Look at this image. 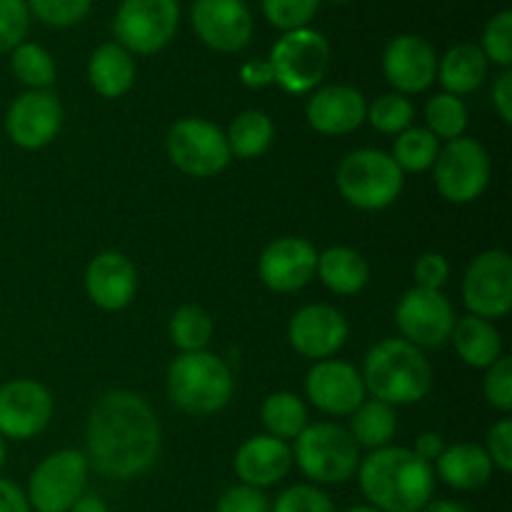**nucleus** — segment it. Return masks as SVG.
Here are the masks:
<instances>
[{
  "mask_svg": "<svg viewBox=\"0 0 512 512\" xmlns=\"http://www.w3.org/2000/svg\"><path fill=\"white\" fill-rule=\"evenodd\" d=\"M415 288H425V290H440L445 283H448L450 275V265L445 260V255L440 253H423L418 260H415Z\"/></svg>",
  "mask_w": 512,
  "mask_h": 512,
  "instance_id": "nucleus-44",
  "label": "nucleus"
},
{
  "mask_svg": "<svg viewBox=\"0 0 512 512\" xmlns=\"http://www.w3.org/2000/svg\"><path fill=\"white\" fill-rule=\"evenodd\" d=\"M438 78L443 83L445 93L465 95L473 93L488 78V58L478 45H455L445 53V58L438 65Z\"/></svg>",
  "mask_w": 512,
  "mask_h": 512,
  "instance_id": "nucleus-28",
  "label": "nucleus"
},
{
  "mask_svg": "<svg viewBox=\"0 0 512 512\" xmlns=\"http://www.w3.org/2000/svg\"><path fill=\"white\" fill-rule=\"evenodd\" d=\"M433 173L435 188L445 200L455 205L473 203L490 183V155L478 140L463 135L440 148Z\"/></svg>",
  "mask_w": 512,
  "mask_h": 512,
  "instance_id": "nucleus-10",
  "label": "nucleus"
},
{
  "mask_svg": "<svg viewBox=\"0 0 512 512\" xmlns=\"http://www.w3.org/2000/svg\"><path fill=\"white\" fill-rule=\"evenodd\" d=\"M0 512H30L28 495L13 480L0 478Z\"/></svg>",
  "mask_w": 512,
  "mask_h": 512,
  "instance_id": "nucleus-47",
  "label": "nucleus"
},
{
  "mask_svg": "<svg viewBox=\"0 0 512 512\" xmlns=\"http://www.w3.org/2000/svg\"><path fill=\"white\" fill-rule=\"evenodd\" d=\"M193 28L208 48L238 53L253 38V15L245 0H195Z\"/></svg>",
  "mask_w": 512,
  "mask_h": 512,
  "instance_id": "nucleus-16",
  "label": "nucleus"
},
{
  "mask_svg": "<svg viewBox=\"0 0 512 512\" xmlns=\"http://www.w3.org/2000/svg\"><path fill=\"white\" fill-rule=\"evenodd\" d=\"M3 463H5V440L0 438V468H3Z\"/></svg>",
  "mask_w": 512,
  "mask_h": 512,
  "instance_id": "nucleus-53",
  "label": "nucleus"
},
{
  "mask_svg": "<svg viewBox=\"0 0 512 512\" xmlns=\"http://www.w3.org/2000/svg\"><path fill=\"white\" fill-rule=\"evenodd\" d=\"M395 430H398V418H395L393 405L383 403V400H363L358 405V410L350 418V430L353 440L358 443V448L378 450L390 445Z\"/></svg>",
  "mask_w": 512,
  "mask_h": 512,
  "instance_id": "nucleus-29",
  "label": "nucleus"
},
{
  "mask_svg": "<svg viewBox=\"0 0 512 512\" xmlns=\"http://www.w3.org/2000/svg\"><path fill=\"white\" fill-rule=\"evenodd\" d=\"M275 138V125L268 118V113L263 110H243L238 118L230 123L228 135V148L230 155L235 158H260L263 153H268V148L273 145Z\"/></svg>",
  "mask_w": 512,
  "mask_h": 512,
  "instance_id": "nucleus-30",
  "label": "nucleus"
},
{
  "mask_svg": "<svg viewBox=\"0 0 512 512\" xmlns=\"http://www.w3.org/2000/svg\"><path fill=\"white\" fill-rule=\"evenodd\" d=\"M443 450H445V443L438 433H423L418 440H415L413 453L418 455L420 460H425L428 465H433L435 460L440 458V453H443Z\"/></svg>",
  "mask_w": 512,
  "mask_h": 512,
  "instance_id": "nucleus-49",
  "label": "nucleus"
},
{
  "mask_svg": "<svg viewBox=\"0 0 512 512\" xmlns=\"http://www.w3.org/2000/svg\"><path fill=\"white\" fill-rule=\"evenodd\" d=\"M425 123L438 140L463 138L468 128V108L458 95L438 93L425 105Z\"/></svg>",
  "mask_w": 512,
  "mask_h": 512,
  "instance_id": "nucleus-35",
  "label": "nucleus"
},
{
  "mask_svg": "<svg viewBox=\"0 0 512 512\" xmlns=\"http://www.w3.org/2000/svg\"><path fill=\"white\" fill-rule=\"evenodd\" d=\"M413 118L415 105L400 93L380 95L378 100H373V105H368V113H365V120L385 135H400L413 125Z\"/></svg>",
  "mask_w": 512,
  "mask_h": 512,
  "instance_id": "nucleus-36",
  "label": "nucleus"
},
{
  "mask_svg": "<svg viewBox=\"0 0 512 512\" xmlns=\"http://www.w3.org/2000/svg\"><path fill=\"white\" fill-rule=\"evenodd\" d=\"M88 458L78 450H58L35 465L28 478V503L35 512H68L88 485Z\"/></svg>",
  "mask_w": 512,
  "mask_h": 512,
  "instance_id": "nucleus-9",
  "label": "nucleus"
},
{
  "mask_svg": "<svg viewBox=\"0 0 512 512\" xmlns=\"http://www.w3.org/2000/svg\"><path fill=\"white\" fill-rule=\"evenodd\" d=\"M483 55L488 63L493 60L495 65L510 68L512 65V13L510 10H500L483 33Z\"/></svg>",
  "mask_w": 512,
  "mask_h": 512,
  "instance_id": "nucleus-38",
  "label": "nucleus"
},
{
  "mask_svg": "<svg viewBox=\"0 0 512 512\" xmlns=\"http://www.w3.org/2000/svg\"><path fill=\"white\" fill-rule=\"evenodd\" d=\"M30 8L25 0H0V53H13L28 35Z\"/></svg>",
  "mask_w": 512,
  "mask_h": 512,
  "instance_id": "nucleus-39",
  "label": "nucleus"
},
{
  "mask_svg": "<svg viewBox=\"0 0 512 512\" xmlns=\"http://www.w3.org/2000/svg\"><path fill=\"white\" fill-rule=\"evenodd\" d=\"M315 273L323 280L325 288L338 295H358L370 280L368 260L358 250L345 248V245H335L318 255Z\"/></svg>",
  "mask_w": 512,
  "mask_h": 512,
  "instance_id": "nucleus-27",
  "label": "nucleus"
},
{
  "mask_svg": "<svg viewBox=\"0 0 512 512\" xmlns=\"http://www.w3.org/2000/svg\"><path fill=\"white\" fill-rule=\"evenodd\" d=\"M270 512H338L333 500L313 485H293L278 495Z\"/></svg>",
  "mask_w": 512,
  "mask_h": 512,
  "instance_id": "nucleus-40",
  "label": "nucleus"
},
{
  "mask_svg": "<svg viewBox=\"0 0 512 512\" xmlns=\"http://www.w3.org/2000/svg\"><path fill=\"white\" fill-rule=\"evenodd\" d=\"M178 20V0H123L113 30L130 55H153L173 40Z\"/></svg>",
  "mask_w": 512,
  "mask_h": 512,
  "instance_id": "nucleus-11",
  "label": "nucleus"
},
{
  "mask_svg": "<svg viewBox=\"0 0 512 512\" xmlns=\"http://www.w3.org/2000/svg\"><path fill=\"white\" fill-rule=\"evenodd\" d=\"M63 125V105L53 90H28L10 103L5 133L18 148L40 150L53 143Z\"/></svg>",
  "mask_w": 512,
  "mask_h": 512,
  "instance_id": "nucleus-15",
  "label": "nucleus"
},
{
  "mask_svg": "<svg viewBox=\"0 0 512 512\" xmlns=\"http://www.w3.org/2000/svg\"><path fill=\"white\" fill-rule=\"evenodd\" d=\"M28 3V8H33V13L43 23L65 28V25L80 23L88 15L93 0H28Z\"/></svg>",
  "mask_w": 512,
  "mask_h": 512,
  "instance_id": "nucleus-42",
  "label": "nucleus"
},
{
  "mask_svg": "<svg viewBox=\"0 0 512 512\" xmlns=\"http://www.w3.org/2000/svg\"><path fill=\"white\" fill-rule=\"evenodd\" d=\"M240 80L248 88H265V85L273 83V68H270L268 60H248V63L240 68Z\"/></svg>",
  "mask_w": 512,
  "mask_h": 512,
  "instance_id": "nucleus-48",
  "label": "nucleus"
},
{
  "mask_svg": "<svg viewBox=\"0 0 512 512\" xmlns=\"http://www.w3.org/2000/svg\"><path fill=\"white\" fill-rule=\"evenodd\" d=\"M273 68V83L285 93L305 95L320 85L330 68V45L323 33L310 28L288 30L268 58Z\"/></svg>",
  "mask_w": 512,
  "mask_h": 512,
  "instance_id": "nucleus-7",
  "label": "nucleus"
},
{
  "mask_svg": "<svg viewBox=\"0 0 512 512\" xmlns=\"http://www.w3.org/2000/svg\"><path fill=\"white\" fill-rule=\"evenodd\" d=\"M293 460L313 483L340 485L358 473L360 448L340 425L315 423L295 438Z\"/></svg>",
  "mask_w": 512,
  "mask_h": 512,
  "instance_id": "nucleus-6",
  "label": "nucleus"
},
{
  "mask_svg": "<svg viewBox=\"0 0 512 512\" xmlns=\"http://www.w3.org/2000/svg\"><path fill=\"white\" fill-rule=\"evenodd\" d=\"M10 68H13L15 78L28 85L30 90H48L58 75L53 55L38 43H20L13 50Z\"/></svg>",
  "mask_w": 512,
  "mask_h": 512,
  "instance_id": "nucleus-34",
  "label": "nucleus"
},
{
  "mask_svg": "<svg viewBox=\"0 0 512 512\" xmlns=\"http://www.w3.org/2000/svg\"><path fill=\"white\" fill-rule=\"evenodd\" d=\"M495 113L503 118L505 125L512 123V70L505 68L493 85Z\"/></svg>",
  "mask_w": 512,
  "mask_h": 512,
  "instance_id": "nucleus-46",
  "label": "nucleus"
},
{
  "mask_svg": "<svg viewBox=\"0 0 512 512\" xmlns=\"http://www.w3.org/2000/svg\"><path fill=\"white\" fill-rule=\"evenodd\" d=\"M453 303L440 290L413 288L400 298L395 308V325L403 333V340L415 348H438L448 343L455 328Z\"/></svg>",
  "mask_w": 512,
  "mask_h": 512,
  "instance_id": "nucleus-13",
  "label": "nucleus"
},
{
  "mask_svg": "<svg viewBox=\"0 0 512 512\" xmlns=\"http://www.w3.org/2000/svg\"><path fill=\"white\" fill-rule=\"evenodd\" d=\"M318 250L305 238H278L263 250L258 273L265 288L275 293H295L313 280Z\"/></svg>",
  "mask_w": 512,
  "mask_h": 512,
  "instance_id": "nucleus-20",
  "label": "nucleus"
},
{
  "mask_svg": "<svg viewBox=\"0 0 512 512\" xmlns=\"http://www.w3.org/2000/svg\"><path fill=\"white\" fill-rule=\"evenodd\" d=\"M383 73L400 95L423 93L438 78V55L420 35H398L383 53Z\"/></svg>",
  "mask_w": 512,
  "mask_h": 512,
  "instance_id": "nucleus-18",
  "label": "nucleus"
},
{
  "mask_svg": "<svg viewBox=\"0 0 512 512\" xmlns=\"http://www.w3.org/2000/svg\"><path fill=\"white\" fill-rule=\"evenodd\" d=\"M485 453L493 460V468L508 475L512 470V420L503 418L495 423L488 433V448Z\"/></svg>",
  "mask_w": 512,
  "mask_h": 512,
  "instance_id": "nucleus-45",
  "label": "nucleus"
},
{
  "mask_svg": "<svg viewBox=\"0 0 512 512\" xmlns=\"http://www.w3.org/2000/svg\"><path fill=\"white\" fill-rule=\"evenodd\" d=\"M450 338H453L460 360L475 370H488L503 355V340H500L498 328L478 315H465V318L455 320Z\"/></svg>",
  "mask_w": 512,
  "mask_h": 512,
  "instance_id": "nucleus-25",
  "label": "nucleus"
},
{
  "mask_svg": "<svg viewBox=\"0 0 512 512\" xmlns=\"http://www.w3.org/2000/svg\"><path fill=\"white\" fill-rule=\"evenodd\" d=\"M160 423L153 408L130 390H110L93 403L85 423V458L100 475L130 480L153 468Z\"/></svg>",
  "mask_w": 512,
  "mask_h": 512,
  "instance_id": "nucleus-1",
  "label": "nucleus"
},
{
  "mask_svg": "<svg viewBox=\"0 0 512 512\" xmlns=\"http://www.w3.org/2000/svg\"><path fill=\"white\" fill-rule=\"evenodd\" d=\"M260 420H263L268 435L288 443L308 428V408L295 393L278 390L265 398L263 408H260Z\"/></svg>",
  "mask_w": 512,
  "mask_h": 512,
  "instance_id": "nucleus-31",
  "label": "nucleus"
},
{
  "mask_svg": "<svg viewBox=\"0 0 512 512\" xmlns=\"http://www.w3.org/2000/svg\"><path fill=\"white\" fill-rule=\"evenodd\" d=\"M293 465V450L285 440L273 438V435H255L240 445L235 455V475L240 483L250 488H270L278 485Z\"/></svg>",
  "mask_w": 512,
  "mask_h": 512,
  "instance_id": "nucleus-23",
  "label": "nucleus"
},
{
  "mask_svg": "<svg viewBox=\"0 0 512 512\" xmlns=\"http://www.w3.org/2000/svg\"><path fill=\"white\" fill-rule=\"evenodd\" d=\"M85 293L100 310H123L138 293V270L118 250H103L85 268Z\"/></svg>",
  "mask_w": 512,
  "mask_h": 512,
  "instance_id": "nucleus-21",
  "label": "nucleus"
},
{
  "mask_svg": "<svg viewBox=\"0 0 512 512\" xmlns=\"http://www.w3.org/2000/svg\"><path fill=\"white\" fill-rule=\"evenodd\" d=\"M345 512H380V510L373 508V505H353V508H348Z\"/></svg>",
  "mask_w": 512,
  "mask_h": 512,
  "instance_id": "nucleus-52",
  "label": "nucleus"
},
{
  "mask_svg": "<svg viewBox=\"0 0 512 512\" xmlns=\"http://www.w3.org/2000/svg\"><path fill=\"white\" fill-rule=\"evenodd\" d=\"M463 300L470 315L505 318L512 310V258L505 250H485L468 265Z\"/></svg>",
  "mask_w": 512,
  "mask_h": 512,
  "instance_id": "nucleus-12",
  "label": "nucleus"
},
{
  "mask_svg": "<svg viewBox=\"0 0 512 512\" xmlns=\"http://www.w3.org/2000/svg\"><path fill=\"white\" fill-rule=\"evenodd\" d=\"M363 375L343 360H318L305 378V395L328 415H353L365 400Z\"/></svg>",
  "mask_w": 512,
  "mask_h": 512,
  "instance_id": "nucleus-17",
  "label": "nucleus"
},
{
  "mask_svg": "<svg viewBox=\"0 0 512 512\" xmlns=\"http://www.w3.org/2000/svg\"><path fill=\"white\" fill-rule=\"evenodd\" d=\"M365 390L388 405H410L433 388V365L420 348L403 338H385L365 355Z\"/></svg>",
  "mask_w": 512,
  "mask_h": 512,
  "instance_id": "nucleus-3",
  "label": "nucleus"
},
{
  "mask_svg": "<svg viewBox=\"0 0 512 512\" xmlns=\"http://www.w3.org/2000/svg\"><path fill=\"white\" fill-rule=\"evenodd\" d=\"M233 373L218 355L180 353L168 368V395L183 413L213 415L220 413L233 398Z\"/></svg>",
  "mask_w": 512,
  "mask_h": 512,
  "instance_id": "nucleus-4",
  "label": "nucleus"
},
{
  "mask_svg": "<svg viewBox=\"0 0 512 512\" xmlns=\"http://www.w3.org/2000/svg\"><path fill=\"white\" fill-rule=\"evenodd\" d=\"M333 3H345V0H333Z\"/></svg>",
  "mask_w": 512,
  "mask_h": 512,
  "instance_id": "nucleus-54",
  "label": "nucleus"
},
{
  "mask_svg": "<svg viewBox=\"0 0 512 512\" xmlns=\"http://www.w3.org/2000/svg\"><path fill=\"white\" fill-rule=\"evenodd\" d=\"M320 0H263V13L275 28L298 30L313 20Z\"/></svg>",
  "mask_w": 512,
  "mask_h": 512,
  "instance_id": "nucleus-37",
  "label": "nucleus"
},
{
  "mask_svg": "<svg viewBox=\"0 0 512 512\" xmlns=\"http://www.w3.org/2000/svg\"><path fill=\"white\" fill-rule=\"evenodd\" d=\"M368 103L353 85H328L310 95L305 118L310 128L323 135H348L363 125Z\"/></svg>",
  "mask_w": 512,
  "mask_h": 512,
  "instance_id": "nucleus-22",
  "label": "nucleus"
},
{
  "mask_svg": "<svg viewBox=\"0 0 512 512\" xmlns=\"http://www.w3.org/2000/svg\"><path fill=\"white\" fill-rule=\"evenodd\" d=\"M435 478L453 490H478L493 478V460L475 443L450 445L435 460Z\"/></svg>",
  "mask_w": 512,
  "mask_h": 512,
  "instance_id": "nucleus-24",
  "label": "nucleus"
},
{
  "mask_svg": "<svg viewBox=\"0 0 512 512\" xmlns=\"http://www.w3.org/2000/svg\"><path fill=\"white\" fill-rule=\"evenodd\" d=\"M68 512H110V510H108V503H105L100 495L83 493L78 500H75L73 508H70Z\"/></svg>",
  "mask_w": 512,
  "mask_h": 512,
  "instance_id": "nucleus-50",
  "label": "nucleus"
},
{
  "mask_svg": "<svg viewBox=\"0 0 512 512\" xmlns=\"http://www.w3.org/2000/svg\"><path fill=\"white\" fill-rule=\"evenodd\" d=\"M358 483L380 512H420L433 500L435 470L413 450L385 445L358 465Z\"/></svg>",
  "mask_w": 512,
  "mask_h": 512,
  "instance_id": "nucleus-2",
  "label": "nucleus"
},
{
  "mask_svg": "<svg viewBox=\"0 0 512 512\" xmlns=\"http://www.w3.org/2000/svg\"><path fill=\"white\" fill-rule=\"evenodd\" d=\"M440 153V140L430 133L428 128H415L410 125L408 130L395 138L393 155L390 158L395 160L400 170H410V173H423V170H430L438 160Z\"/></svg>",
  "mask_w": 512,
  "mask_h": 512,
  "instance_id": "nucleus-33",
  "label": "nucleus"
},
{
  "mask_svg": "<svg viewBox=\"0 0 512 512\" xmlns=\"http://www.w3.org/2000/svg\"><path fill=\"white\" fill-rule=\"evenodd\" d=\"M90 85L103 98H123L135 80V63L133 55L118 43H103L88 63Z\"/></svg>",
  "mask_w": 512,
  "mask_h": 512,
  "instance_id": "nucleus-26",
  "label": "nucleus"
},
{
  "mask_svg": "<svg viewBox=\"0 0 512 512\" xmlns=\"http://www.w3.org/2000/svg\"><path fill=\"white\" fill-rule=\"evenodd\" d=\"M420 512H470L463 503L458 500H430Z\"/></svg>",
  "mask_w": 512,
  "mask_h": 512,
  "instance_id": "nucleus-51",
  "label": "nucleus"
},
{
  "mask_svg": "<svg viewBox=\"0 0 512 512\" xmlns=\"http://www.w3.org/2000/svg\"><path fill=\"white\" fill-rule=\"evenodd\" d=\"M165 148L175 168L193 178H215L233 158L223 130L205 118H180L173 123Z\"/></svg>",
  "mask_w": 512,
  "mask_h": 512,
  "instance_id": "nucleus-8",
  "label": "nucleus"
},
{
  "mask_svg": "<svg viewBox=\"0 0 512 512\" xmlns=\"http://www.w3.org/2000/svg\"><path fill=\"white\" fill-rule=\"evenodd\" d=\"M53 418V395L43 383L15 378L0 385V438L30 440Z\"/></svg>",
  "mask_w": 512,
  "mask_h": 512,
  "instance_id": "nucleus-14",
  "label": "nucleus"
},
{
  "mask_svg": "<svg viewBox=\"0 0 512 512\" xmlns=\"http://www.w3.org/2000/svg\"><path fill=\"white\" fill-rule=\"evenodd\" d=\"M485 400L493 405L500 413H510L512 410V358L500 355L493 365L488 368L483 380Z\"/></svg>",
  "mask_w": 512,
  "mask_h": 512,
  "instance_id": "nucleus-41",
  "label": "nucleus"
},
{
  "mask_svg": "<svg viewBox=\"0 0 512 512\" xmlns=\"http://www.w3.org/2000/svg\"><path fill=\"white\" fill-rule=\"evenodd\" d=\"M335 178L340 195L360 210H383L403 193V170L383 150H353L340 160Z\"/></svg>",
  "mask_w": 512,
  "mask_h": 512,
  "instance_id": "nucleus-5",
  "label": "nucleus"
},
{
  "mask_svg": "<svg viewBox=\"0 0 512 512\" xmlns=\"http://www.w3.org/2000/svg\"><path fill=\"white\" fill-rule=\"evenodd\" d=\"M215 512H270L268 495L250 485H230L220 493Z\"/></svg>",
  "mask_w": 512,
  "mask_h": 512,
  "instance_id": "nucleus-43",
  "label": "nucleus"
},
{
  "mask_svg": "<svg viewBox=\"0 0 512 512\" xmlns=\"http://www.w3.org/2000/svg\"><path fill=\"white\" fill-rule=\"evenodd\" d=\"M288 338L303 358L328 360L348 340V320L333 305H305L290 320Z\"/></svg>",
  "mask_w": 512,
  "mask_h": 512,
  "instance_id": "nucleus-19",
  "label": "nucleus"
},
{
  "mask_svg": "<svg viewBox=\"0 0 512 512\" xmlns=\"http://www.w3.org/2000/svg\"><path fill=\"white\" fill-rule=\"evenodd\" d=\"M213 338V318L200 305H180L170 318V340L180 353H200Z\"/></svg>",
  "mask_w": 512,
  "mask_h": 512,
  "instance_id": "nucleus-32",
  "label": "nucleus"
}]
</instances>
